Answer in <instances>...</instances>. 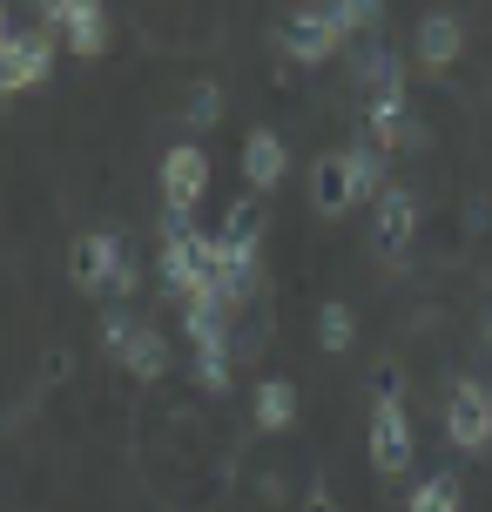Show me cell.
<instances>
[{"label":"cell","instance_id":"6","mask_svg":"<svg viewBox=\"0 0 492 512\" xmlns=\"http://www.w3.org/2000/svg\"><path fill=\"white\" fill-rule=\"evenodd\" d=\"M54 68V27H14L7 41H0V88H27V81H41Z\"/></svg>","mask_w":492,"mask_h":512},{"label":"cell","instance_id":"28","mask_svg":"<svg viewBox=\"0 0 492 512\" xmlns=\"http://www.w3.org/2000/svg\"><path fill=\"white\" fill-rule=\"evenodd\" d=\"M486 391H492V378H486Z\"/></svg>","mask_w":492,"mask_h":512},{"label":"cell","instance_id":"18","mask_svg":"<svg viewBox=\"0 0 492 512\" xmlns=\"http://www.w3.org/2000/svg\"><path fill=\"white\" fill-rule=\"evenodd\" d=\"M317 344H324V351H351V344H358V317H351V304H324L317 310Z\"/></svg>","mask_w":492,"mask_h":512},{"label":"cell","instance_id":"12","mask_svg":"<svg viewBox=\"0 0 492 512\" xmlns=\"http://www.w3.org/2000/svg\"><path fill=\"white\" fill-rule=\"evenodd\" d=\"M290 169V149L277 128H250V142H243V176H250V189H270V182H284Z\"/></svg>","mask_w":492,"mask_h":512},{"label":"cell","instance_id":"16","mask_svg":"<svg viewBox=\"0 0 492 512\" xmlns=\"http://www.w3.org/2000/svg\"><path fill=\"white\" fill-rule=\"evenodd\" d=\"M122 364H129V378H162V371H169V337H162L156 324H135Z\"/></svg>","mask_w":492,"mask_h":512},{"label":"cell","instance_id":"15","mask_svg":"<svg viewBox=\"0 0 492 512\" xmlns=\"http://www.w3.org/2000/svg\"><path fill=\"white\" fill-rule=\"evenodd\" d=\"M398 135H405V88H391V95H371V108H364V142H378V149H398Z\"/></svg>","mask_w":492,"mask_h":512},{"label":"cell","instance_id":"2","mask_svg":"<svg viewBox=\"0 0 492 512\" xmlns=\"http://www.w3.org/2000/svg\"><path fill=\"white\" fill-rule=\"evenodd\" d=\"M68 270H75V290L108 297V290H122V277H129V250H122V236H115V230H88V236H75Z\"/></svg>","mask_w":492,"mask_h":512},{"label":"cell","instance_id":"26","mask_svg":"<svg viewBox=\"0 0 492 512\" xmlns=\"http://www.w3.org/2000/svg\"><path fill=\"white\" fill-rule=\"evenodd\" d=\"M7 34H14V21H7V7H0V41H7Z\"/></svg>","mask_w":492,"mask_h":512},{"label":"cell","instance_id":"27","mask_svg":"<svg viewBox=\"0 0 492 512\" xmlns=\"http://www.w3.org/2000/svg\"><path fill=\"white\" fill-rule=\"evenodd\" d=\"M479 337H486V358H492V317H486V331H479Z\"/></svg>","mask_w":492,"mask_h":512},{"label":"cell","instance_id":"9","mask_svg":"<svg viewBox=\"0 0 492 512\" xmlns=\"http://www.w3.org/2000/svg\"><path fill=\"white\" fill-rule=\"evenodd\" d=\"M337 41H344V34L331 27V14H324V7H304V14H290V21L277 27V48H284L290 61H331Z\"/></svg>","mask_w":492,"mask_h":512},{"label":"cell","instance_id":"4","mask_svg":"<svg viewBox=\"0 0 492 512\" xmlns=\"http://www.w3.org/2000/svg\"><path fill=\"white\" fill-rule=\"evenodd\" d=\"M371 472L378 479L412 472V418H405V398H378L371 405Z\"/></svg>","mask_w":492,"mask_h":512},{"label":"cell","instance_id":"14","mask_svg":"<svg viewBox=\"0 0 492 512\" xmlns=\"http://www.w3.org/2000/svg\"><path fill=\"white\" fill-rule=\"evenodd\" d=\"M216 243H223V250H250V256H257V243H263V203H257V196H236V203L223 209Z\"/></svg>","mask_w":492,"mask_h":512},{"label":"cell","instance_id":"8","mask_svg":"<svg viewBox=\"0 0 492 512\" xmlns=\"http://www.w3.org/2000/svg\"><path fill=\"white\" fill-rule=\"evenodd\" d=\"M412 236H418V196L391 182L385 196H378V216H371V250L398 263V256L412 250Z\"/></svg>","mask_w":492,"mask_h":512},{"label":"cell","instance_id":"25","mask_svg":"<svg viewBox=\"0 0 492 512\" xmlns=\"http://www.w3.org/2000/svg\"><path fill=\"white\" fill-rule=\"evenodd\" d=\"M297 512H344V506H337V499H331V486H311V492H304V506H297Z\"/></svg>","mask_w":492,"mask_h":512},{"label":"cell","instance_id":"11","mask_svg":"<svg viewBox=\"0 0 492 512\" xmlns=\"http://www.w3.org/2000/svg\"><path fill=\"white\" fill-rule=\"evenodd\" d=\"M311 203L324 209V216H344V209L358 203V176H351V155L344 149H324L311 162Z\"/></svg>","mask_w":492,"mask_h":512},{"label":"cell","instance_id":"20","mask_svg":"<svg viewBox=\"0 0 492 512\" xmlns=\"http://www.w3.org/2000/svg\"><path fill=\"white\" fill-rule=\"evenodd\" d=\"M405 512H459V479H452V472H432V479L412 492Z\"/></svg>","mask_w":492,"mask_h":512},{"label":"cell","instance_id":"7","mask_svg":"<svg viewBox=\"0 0 492 512\" xmlns=\"http://www.w3.org/2000/svg\"><path fill=\"white\" fill-rule=\"evenodd\" d=\"M41 27H54L68 41V54H102V41H108L102 0H48L41 7Z\"/></svg>","mask_w":492,"mask_h":512},{"label":"cell","instance_id":"13","mask_svg":"<svg viewBox=\"0 0 492 512\" xmlns=\"http://www.w3.org/2000/svg\"><path fill=\"white\" fill-rule=\"evenodd\" d=\"M250 418H257V432H290V425H297V384L290 378H257Z\"/></svg>","mask_w":492,"mask_h":512},{"label":"cell","instance_id":"19","mask_svg":"<svg viewBox=\"0 0 492 512\" xmlns=\"http://www.w3.org/2000/svg\"><path fill=\"white\" fill-rule=\"evenodd\" d=\"M358 75H364V88H371V95H391V88H405V68H398V54H391V48H364Z\"/></svg>","mask_w":492,"mask_h":512},{"label":"cell","instance_id":"21","mask_svg":"<svg viewBox=\"0 0 492 512\" xmlns=\"http://www.w3.org/2000/svg\"><path fill=\"white\" fill-rule=\"evenodd\" d=\"M216 115H223V88H216V81H196V88L182 95V122L189 128H216Z\"/></svg>","mask_w":492,"mask_h":512},{"label":"cell","instance_id":"5","mask_svg":"<svg viewBox=\"0 0 492 512\" xmlns=\"http://www.w3.org/2000/svg\"><path fill=\"white\" fill-rule=\"evenodd\" d=\"M203 189H209V155L196 142H176V149L162 155V209L169 216H196Z\"/></svg>","mask_w":492,"mask_h":512},{"label":"cell","instance_id":"23","mask_svg":"<svg viewBox=\"0 0 492 512\" xmlns=\"http://www.w3.org/2000/svg\"><path fill=\"white\" fill-rule=\"evenodd\" d=\"M129 337H135V317H129V310H108V317H102V344L122 358V351H129Z\"/></svg>","mask_w":492,"mask_h":512},{"label":"cell","instance_id":"10","mask_svg":"<svg viewBox=\"0 0 492 512\" xmlns=\"http://www.w3.org/2000/svg\"><path fill=\"white\" fill-rule=\"evenodd\" d=\"M412 54L425 61V68H445V61H459V54H466V21H459L452 7H432V14H418Z\"/></svg>","mask_w":492,"mask_h":512},{"label":"cell","instance_id":"17","mask_svg":"<svg viewBox=\"0 0 492 512\" xmlns=\"http://www.w3.org/2000/svg\"><path fill=\"white\" fill-rule=\"evenodd\" d=\"M344 155H351V176H358V203H364V196L378 203V196L391 189V182H385V149H378V142H364V135H358V142H351Z\"/></svg>","mask_w":492,"mask_h":512},{"label":"cell","instance_id":"3","mask_svg":"<svg viewBox=\"0 0 492 512\" xmlns=\"http://www.w3.org/2000/svg\"><path fill=\"white\" fill-rule=\"evenodd\" d=\"M445 445L459 452H486L492 445V391L486 378H459L445 391Z\"/></svg>","mask_w":492,"mask_h":512},{"label":"cell","instance_id":"24","mask_svg":"<svg viewBox=\"0 0 492 512\" xmlns=\"http://www.w3.org/2000/svg\"><path fill=\"white\" fill-rule=\"evenodd\" d=\"M378 398H405V378H398L391 364H378V378H371V405H378Z\"/></svg>","mask_w":492,"mask_h":512},{"label":"cell","instance_id":"22","mask_svg":"<svg viewBox=\"0 0 492 512\" xmlns=\"http://www.w3.org/2000/svg\"><path fill=\"white\" fill-rule=\"evenodd\" d=\"M196 384L203 391H223L230 384V351H196Z\"/></svg>","mask_w":492,"mask_h":512},{"label":"cell","instance_id":"1","mask_svg":"<svg viewBox=\"0 0 492 512\" xmlns=\"http://www.w3.org/2000/svg\"><path fill=\"white\" fill-rule=\"evenodd\" d=\"M156 270H162V290L169 297H203L209 290V236L189 223V216H169L162 209V256H156Z\"/></svg>","mask_w":492,"mask_h":512}]
</instances>
